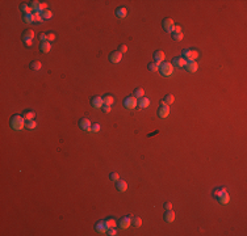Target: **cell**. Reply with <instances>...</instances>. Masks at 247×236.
Returning a JSON list of instances; mask_svg holds the SVG:
<instances>
[{"label": "cell", "mask_w": 247, "mask_h": 236, "mask_svg": "<svg viewBox=\"0 0 247 236\" xmlns=\"http://www.w3.org/2000/svg\"><path fill=\"white\" fill-rule=\"evenodd\" d=\"M25 118H24L23 116H19V114H16V116H13L11 118V127L13 129V130L16 131H20L23 130L24 127H25Z\"/></svg>", "instance_id": "obj_1"}, {"label": "cell", "mask_w": 247, "mask_h": 236, "mask_svg": "<svg viewBox=\"0 0 247 236\" xmlns=\"http://www.w3.org/2000/svg\"><path fill=\"white\" fill-rule=\"evenodd\" d=\"M182 57L187 62H192V60H196L200 57V53L197 50H195V49H184L182 51Z\"/></svg>", "instance_id": "obj_2"}, {"label": "cell", "mask_w": 247, "mask_h": 236, "mask_svg": "<svg viewBox=\"0 0 247 236\" xmlns=\"http://www.w3.org/2000/svg\"><path fill=\"white\" fill-rule=\"evenodd\" d=\"M159 71H160V74H162V76L170 77L171 75L173 74V66H172V63H171V62H163V63H160Z\"/></svg>", "instance_id": "obj_3"}, {"label": "cell", "mask_w": 247, "mask_h": 236, "mask_svg": "<svg viewBox=\"0 0 247 236\" xmlns=\"http://www.w3.org/2000/svg\"><path fill=\"white\" fill-rule=\"evenodd\" d=\"M124 105L126 109H134L136 106H138V99L134 96H128L124 100Z\"/></svg>", "instance_id": "obj_4"}, {"label": "cell", "mask_w": 247, "mask_h": 236, "mask_svg": "<svg viewBox=\"0 0 247 236\" xmlns=\"http://www.w3.org/2000/svg\"><path fill=\"white\" fill-rule=\"evenodd\" d=\"M131 219H133V216H131V215H128V216H125V218H121L118 220L120 228H122V230H126V228H129L131 226Z\"/></svg>", "instance_id": "obj_5"}, {"label": "cell", "mask_w": 247, "mask_h": 236, "mask_svg": "<svg viewBox=\"0 0 247 236\" xmlns=\"http://www.w3.org/2000/svg\"><path fill=\"white\" fill-rule=\"evenodd\" d=\"M171 63H172L173 67H178V68H184L185 64H187V60H185L183 57H176V58H173Z\"/></svg>", "instance_id": "obj_6"}, {"label": "cell", "mask_w": 247, "mask_h": 236, "mask_svg": "<svg viewBox=\"0 0 247 236\" xmlns=\"http://www.w3.org/2000/svg\"><path fill=\"white\" fill-rule=\"evenodd\" d=\"M163 25V29H164L167 33H172V29H173V25H175V23H173L172 18H164L162 23Z\"/></svg>", "instance_id": "obj_7"}, {"label": "cell", "mask_w": 247, "mask_h": 236, "mask_svg": "<svg viewBox=\"0 0 247 236\" xmlns=\"http://www.w3.org/2000/svg\"><path fill=\"white\" fill-rule=\"evenodd\" d=\"M91 126H92V123L88 118H82L79 121V127L84 131H91Z\"/></svg>", "instance_id": "obj_8"}, {"label": "cell", "mask_w": 247, "mask_h": 236, "mask_svg": "<svg viewBox=\"0 0 247 236\" xmlns=\"http://www.w3.org/2000/svg\"><path fill=\"white\" fill-rule=\"evenodd\" d=\"M91 104L92 106H94L95 109H101L103 105H104V103H103V97L100 96H95L91 99Z\"/></svg>", "instance_id": "obj_9"}, {"label": "cell", "mask_w": 247, "mask_h": 236, "mask_svg": "<svg viewBox=\"0 0 247 236\" xmlns=\"http://www.w3.org/2000/svg\"><path fill=\"white\" fill-rule=\"evenodd\" d=\"M184 68L187 70L188 72L193 74V72H196L197 70H199V64H197L196 60H192V62H187V64H185Z\"/></svg>", "instance_id": "obj_10"}, {"label": "cell", "mask_w": 247, "mask_h": 236, "mask_svg": "<svg viewBox=\"0 0 247 236\" xmlns=\"http://www.w3.org/2000/svg\"><path fill=\"white\" fill-rule=\"evenodd\" d=\"M153 57H154V60H155L156 63H159V64L166 60V55H164V53H163L162 50H156V51L154 53Z\"/></svg>", "instance_id": "obj_11"}, {"label": "cell", "mask_w": 247, "mask_h": 236, "mask_svg": "<svg viewBox=\"0 0 247 236\" xmlns=\"http://www.w3.org/2000/svg\"><path fill=\"white\" fill-rule=\"evenodd\" d=\"M122 55L124 54H121L120 51H113V53L109 54V60H111L112 63H120L122 59Z\"/></svg>", "instance_id": "obj_12"}, {"label": "cell", "mask_w": 247, "mask_h": 236, "mask_svg": "<svg viewBox=\"0 0 247 236\" xmlns=\"http://www.w3.org/2000/svg\"><path fill=\"white\" fill-rule=\"evenodd\" d=\"M95 230H96L99 233H105L107 232V231H108V227H107V224H105V220H100V222H97L96 226H95Z\"/></svg>", "instance_id": "obj_13"}, {"label": "cell", "mask_w": 247, "mask_h": 236, "mask_svg": "<svg viewBox=\"0 0 247 236\" xmlns=\"http://www.w3.org/2000/svg\"><path fill=\"white\" fill-rule=\"evenodd\" d=\"M116 188L120 193H124V192L128 190V182L124 181V180H118V181L116 182Z\"/></svg>", "instance_id": "obj_14"}, {"label": "cell", "mask_w": 247, "mask_h": 236, "mask_svg": "<svg viewBox=\"0 0 247 236\" xmlns=\"http://www.w3.org/2000/svg\"><path fill=\"white\" fill-rule=\"evenodd\" d=\"M158 116H159V118H167L170 116V108H168V105L160 106L159 110H158Z\"/></svg>", "instance_id": "obj_15"}, {"label": "cell", "mask_w": 247, "mask_h": 236, "mask_svg": "<svg viewBox=\"0 0 247 236\" xmlns=\"http://www.w3.org/2000/svg\"><path fill=\"white\" fill-rule=\"evenodd\" d=\"M163 219H164L167 223H172L173 220H175V213H173L172 210H167L164 213V215H163Z\"/></svg>", "instance_id": "obj_16"}, {"label": "cell", "mask_w": 247, "mask_h": 236, "mask_svg": "<svg viewBox=\"0 0 247 236\" xmlns=\"http://www.w3.org/2000/svg\"><path fill=\"white\" fill-rule=\"evenodd\" d=\"M116 14L118 18H125L126 16H128V9L125 8V7H118V8L116 9Z\"/></svg>", "instance_id": "obj_17"}, {"label": "cell", "mask_w": 247, "mask_h": 236, "mask_svg": "<svg viewBox=\"0 0 247 236\" xmlns=\"http://www.w3.org/2000/svg\"><path fill=\"white\" fill-rule=\"evenodd\" d=\"M138 106L141 109H146L150 106V100L147 99V97H142V99L138 100Z\"/></svg>", "instance_id": "obj_18"}, {"label": "cell", "mask_w": 247, "mask_h": 236, "mask_svg": "<svg viewBox=\"0 0 247 236\" xmlns=\"http://www.w3.org/2000/svg\"><path fill=\"white\" fill-rule=\"evenodd\" d=\"M217 199H218L219 203H222V205H227V203L230 202V196H229V193H227V192H225V193L222 194L221 197H218Z\"/></svg>", "instance_id": "obj_19"}, {"label": "cell", "mask_w": 247, "mask_h": 236, "mask_svg": "<svg viewBox=\"0 0 247 236\" xmlns=\"http://www.w3.org/2000/svg\"><path fill=\"white\" fill-rule=\"evenodd\" d=\"M20 11L23 12L24 14H30V13H33V9H32V7L29 5V4H26V3H23L20 5Z\"/></svg>", "instance_id": "obj_20"}, {"label": "cell", "mask_w": 247, "mask_h": 236, "mask_svg": "<svg viewBox=\"0 0 247 236\" xmlns=\"http://www.w3.org/2000/svg\"><path fill=\"white\" fill-rule=\"evenodd\" d=\"M103 103H104V105L112 106L114 104V97L112 96V94H107V96L103 97Z\"/></svg>", "instance_id": "obj_21"}, {"label": "cell", "mask_w": 247, "mask_h": 236, "mask_svg": "<svg viewBox=\"0 0 247 236\" xmlns=\"http://www.w3.org/2000/svg\"><path fill=\"white\" fill-rule=\"evenodd\" d=\"M23 117L25 118L26 122H28V121H33L34 118H36V113H34L33 110H26V112H24Z\"/></svg>", "instance_id": "obj_22"}, {"label": "cell", "mask_w": 247, "mask_h": 236, "mask_svg": "<svg viewBox=\"0 0 247 236\" xmlns=\"http://www.w3.org/2000/svg\"><path fill=\"white\" fill-rule=\"evenodd\" d=\"M225 192H227V189L225 188V186H222V188H217L213 190V197L214 198H218V197H221L222 194L225 193Z\"/></svg>", "instance_id": "obj_23"}, {"label": "cell", "mask_w": 247, "mask_h": 236, "mask_svg": "<svg viewBox=\"0 0 247 236\" xmlns=\"http://www.w3.org/2000/svg\"><path fill=\"white\" fill-rule=\"evenodd\" d=\"M105 224H107L108 228H114L117 224H118V222H117L114 218H108L107 220H105Z\"/></svg>", "instance_id": "obj_24"}, {"label": "cell", "mask_w": 247, "mask_h": 236, "mask_svg": "<svg viewBox=\"0 0 247 236\" xmlns=\"http://www.w3.org/2000/svg\"><path fill=\"white\" fill-rule=\"evenodd\" d=\"M50 50H51V43L49 41L41 43V51L42 53H50Z\"/></svg>", "instance_id": "obj_25"}, {"label": "cell", "mask_w": 247, "mask_h": 236, "mask_svg": "<svg viewBox=\"0 0 247 236\" xmlns=\"http://www.w3.org/2000/svg\"><path fill=\"white\" fill-rule=\"evenodd\" d=\"M134 97H137V99H142V97H145V91H143L142 88H137L136 91H134Z\"/></svg>", "instance_id": "obj_26"}, {"label": "cell", "mask_w": 247, "mask_h": 236, "mask_svg": "<svg viewBox=\"0 0 247 236\" xmlns=\"http://www.w3.org/2000/svg\"><path fill=\"white\" fill-rule=\"evenodd\" d=\"M30 67L33 70H36V71H40L41 67H42V63H41L40 60H34V62L30 63Z\"/></svg>", "instance_id": "obj_27"}, {"label": "cell", "mask_w": 247, "mask_h": 236, "mask_svg": "<svg viewBox=\"0 0 247 236\" xmlns=\"http://www.w3.org/2000/svg\"><path fill=\"white\" fill-rule=\"evenodd\" d=\"M159 63L156 62H151L150 64H149V70H150L151 72H155V71H159Z\"/></svg>", "instance_id": "obj_28"}, {"label": "cell", "mask_w": 247, "mask_h": 236, "mask_svg": "<svg viewBox=\"0 0 247 236\" xmlns=\"http://www.w3.org/2000/svg\"><path fill=\"white\" fill-rule=\"evenodd\" d=\"M131 224H133L134 227H141V224H142V219L139 218V216H134V218L131 219Z\"/></svg>", "instance_id": "obj_29"}, {"label": "cell", "mask_w": 247, "mask_h": 236, "mask_svg": "<svg viewBox=\"0 0 247 236\" xmlns=\"http://www.w3.org/2000/svg\"><path fill=\"white\" fill-rule=\"evenodd\" d=\"M25 127L28 129V130H34V129L37 127V122L36 121H28V122L25 123Z\"/></svg>", "instance_id": "obj_30"}, {"label": "cell", "mask_w": 247, "mask_h": 236, "mask_svg": "<svg viewBox=\"0 0 247 236\" xmlns=\"http://www.w3.org/2000/svg\"><path fill=\"white\" fill-rule=\"evenodd\" d=\"M23 37H26V38H32V40H33V38H34V30H33V29H26V30L24 31Z\"/></svg>", "instance_id": "obj_31"}, {"label": "cell", "mask_w": 247, "mask_h": 236, "mask_svg": "<svg viewBox=\"0 0 247 236\" xmlns=\"http://www.w3.org/2000/svg\"><path fill=\"white\" fill-rule=\"evenodd\" d=\"M166 101V104H167V105H171V104L173 103V101H175V97H173V94H166V97L164 99H163Z\"/></svg>", "instance_id": "obj_32"}, {"label": "cell", "mask_w": 247, "mask_h": 236, "mask_svg": "<svg viewBox=\"0 0 247 236\" xmlns=\"http://www.w3.org/2000/svg\"><path fill=\"white\" fill-rule=\"evenodd\" d=\"M42 17H43V20H50V18L53 17V12H51L50 9H46V11H43Z\"/></svg>", "instance_id": "obj_33"}, {"label": "cell", "mask_w": 247, "mask_h": 236, "mask_svg": "<svg viewBox=\"0 0 247 236\" xmlns=\"http://www.w3.org/2000/svg\"><path fill=\"white\" fill-rule=\"evenodd\" d=\"M23 20H24V23H26V24H32V23H33V13H30V14H24Z\"/></svg>", "instance_id": "obj_34"}, {"label": "cell", "mask_w": 247, "mask_h": 236, "mask_svg": "<svg viewBox=\"0 0 247 236\" xmlns=\"http://www.w3.org/2000/svg\"><path fill=\"white\" fill-rule=\"evenodd\" d=\"M43 21V17L42 14H37V13H33V23H42Z\"/></svg>", "instance_id": "obj_35"}, {"label": "cell", "mask_w": 247, "mask_h": 236, "mask_svg": "<svg viewBox=\"0 0 247 236\" xmlns=\"http://www.w3.org/2000/svg\"><path fill=\"white\" fill-rule=\"evenodd\" d=\"M183 37H184V34H183V33H172L173 41H182Z\"/></svg>", "instance_id": "obj_36"}, {"label": "cell", "mask_w": 247, "mask_h": 236, "mask_svg": "<svg viewBox=\"0 0 247 236\" xmlns=\"http://www.w3.org/2000/svg\"><path fill=\"white\" fill-rule=\"evenodd\" d=\"M109 179H111L112 181L117 182V181L120 180V174H118V173H116V172H112V173L109 174Z\"/></svg>", "instance_id": "obj_37"}, {"label": "cell", "mask_w": 247, "mask_h": 236, "mask_svg": "<svg viewBox=\"0 0 247 236\" xmlns=\"http://www.w3.org/2000/svg\"><path fill=\"white\" fill-rule=\"evenodd\" d=\"M23 41H24V43H25V46H29V47H30V46L33 45V40H32V38L23 37Z\"/></svg>", "instance_id": "obj_38"}, {"label": "cell", "mask_w": 247, "mask_h": 236, "mask_svg": "<svg viewBox=\"0 0 247 236\" xmlns=\"http://www.w3.org/2000/svg\"><path fill=\"white\" fill-rule=\"evenodd\" d=\"M55 37H57V36H55L54 31H49V33H47V41H49V42H51V41H54V40H55Z\"/></svg>", "instance_id": "obj_39"}, {"label": "cell", "mask_w": 247, "mask_h": 236, "mask_svg": "<svg viewBox=\"0 0 247 236\" xmlns=\"http://www.w3.org/2000/svg\"><path fill=\"white\" fill-rule=\"evenodd\" d=\"M91 131L92 133H99L100 131V125L99 123H94V125L91 126Z\"/></svg>", "instance_id": "obj_40"}, {"label": "cell", "mask_w": 247, "mask_h": 236, "mask_svg": "<svg viewBox=\"0 0 247 236\" xmlns=\"http://www.w3.org/2000/svg\"><path fill=\"white\" fill-rule=\"evenodd\" d=\"M107 232H108V235H109V236H116V235H117V230H116V227H114V228H108V231H107Z\"/></svg>", "instance_id": "obj_41"}, {"label": "cell", "mask_w": 247, "mask_h": 236, "mask_svg": "<svg viewBox=\"0 0 247 236\" xmlns=\"http://www.w3.org/2000/svg\"><path fill=\"white\" fill-rule=\"evenodd\" d=\"M40 40L41 42H46L47 41V33H40Z\"/></svg>", "instance_id": "obj_42"}, {"label": "cell", "mask_w": 247, "mask_h": 236, "mask_svg": "<svg viewBox=\"0 0 247 236\" xmlns=\"http://www.w3.org/2000/svg\"><path fill=\"white\" fill-rule=\"evenodd\" d=\"M163 207H164V210H172V203L171 202H164Z\"/></svg>", "instance_id": "obj_43"}, {"label": "cell", "mask_w": 247, "mask_h": 236, "mask_svg": "<svg viewBox=\"0 0 247 236\" xmlns=\"http://www.w3.org/2000/svg\"><path fill=\"white\" fill-rule=\"evenodd\" d=\"M120 53H121V54H125L126 51H128V46L126 45H121L120 46V50H118Z\"/></svg>", "instance_id": "obj_44"}, {"label": "cell", "mask_w": 247, "mask_h": 236, "mask_svg": "<svg viewBox=\"0 0 247 236\" xmlns=\"http://www.w3.org/2000/svg\"><path fill=\"white\" fill-rule=\"evenodd\" d=\"M172 33H182V28H180L179 25H173Z\"/></svg>", "instance_id": "obj_45"}, {"label": "cell", "mask_w": 247, "mask_h": 236, "mask_svg": "<svg viewBox=\"0 0 247 236\" xmlns=\"http://www.w3.org/2000/svg\"><path fill=\"white\" fill-rule=\"evenodd\" d=\"M103 110H104V113H111L112 108L109 105H103Z\"/></svg>", "instance_id": "obj_46"}, {"label": "cell", "mask_w": 247, "mask_h": 236, "mask_svg": "<svg viewBox=\"0 0 247 236\" xmlns=\"http://www.w3.org/2000/svg\"><path fill=\"white\" fill-rule=\"evenodd\" d=\"M160 106H167V104H166L164 100H160Z\"/></svg>", "instance_id": "obj_47"}]
</instances>
